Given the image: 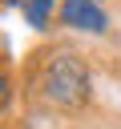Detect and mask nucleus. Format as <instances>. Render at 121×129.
<instances>
[{"label":"nucleus","instance_id":"f03ea898","mask_svg":"<svg viewBox=\"0 0 121 129\" xmlns=\"http://www.w3.org/2000/svg\"><path fill=\"white\" fill-rule=\"evenodd\" d=\"M109 24H113V20H109L105 4H97V0H60L56 28H65V32H81V36H105Z\"/></svg>","mask_w":121,"mask_h":129},{"label":"nucleus","instance_id":"39448f33","mask_svg":"<svg viewBox=\"0 0 121 129\" xmlns=\"http://www.w3.org/2000/svg\"><path fill=\"white\" fill-rule=\"evenodd\" d=\"M24 0H0V8H20Z\"/></svg>","mask_w":121,"mask_h":129},{"label":"nucleus","instance_id":"f257e3e1","mask_svg":"<svg viewBox=\"0 0 121 129\" xmlns=\"http://www.w3.org/2000/svg\"><path fill=\"white\" fill-rule=\"evenodd\" d=\"M32 89H36V101H40L44 109L81 113V109L93 101V73H89V64H85L77 52H69V48H48V52H40V60H36Z\"/></svg>","mask_w":121,"mask_h":129},{"label":"nucleus","instance_id":"20e7f679","mask_svg":"<svg viewBox=\"0 0 121 129\" xmlns=\"http://www.w3.org/2000/svg\"><path fill=\"white\" fill-rule=\"evenodd\" d=\"M12 97H16V85H12V73L0 64V113L12 105Z\"/></svg>","mask_w":121,"mask_h":129},{"label":"nucleus","instance_id":"423d86ee","mask_svg":"<svg viewBox=\"0 0 121 129\" xmlns=\"http://www.w3.org/2000/svg\"><path fill=\"white\" fill-rule=\"evenodd\" d=\"M97 4H105V0H97Z\"/></svg>","mask_w":121,"mask_h":129},{"label":"nucleus","instance_id":"7ed1b4c3","mask_svg":"<svg viewBox=\"0 0 121 129\" xmlns=\"http://www.w3.org/2000/svg\"><path fill=\"white\" fill-rule=\"evenodd\" d=\"M56 12H60V0H24V4H20V16H24L36 32L56 28Z\"/></svg>","mask_w":121,"mask_h":129}]
</instances>
